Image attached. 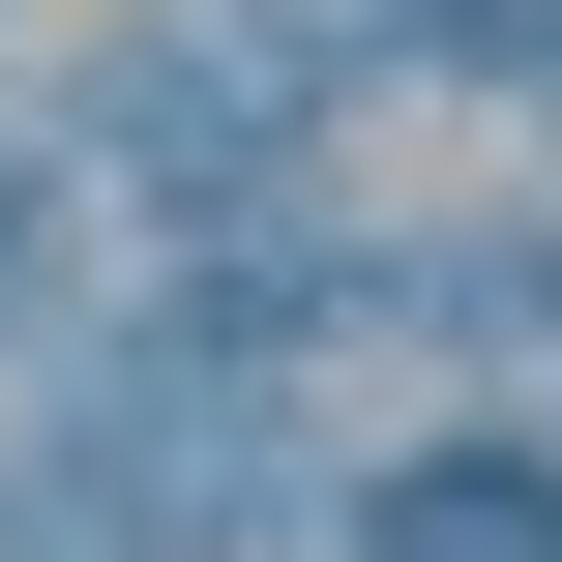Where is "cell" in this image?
Here are the masks:
<instances>
[{
    "mask_svg": "<svg viewBox=\"0 0 562 562\" xmlns=\"http://www.w3.org/2000/svg\"><path fill=\"white\" fill-rule=\"evenodd\" d=\"M385 562H562V504L533 474H445V504H385Z\"/></svg>",
    "mask_w": 562,
    "mask_h": 562,
    "instance_id": "obj_1",
    "label": "cell"
}]
</instances>
